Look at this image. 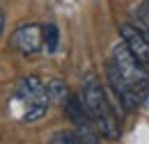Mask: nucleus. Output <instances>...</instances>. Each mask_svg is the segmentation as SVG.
<instances>
[{
  "mask_svg": "<svg viewBox=\"0 0 149 144\" xmlns=\"http://www.w3.org/2000/svg\"><path fill=\"white\" fill-rule=\"evenodd\" d=\"M46 105H48V103H32V105H28V112H25V121H37L39 117L46 112Z\"/></svg>",
  "mask_w": 149,
  "mask_h": 144,
  "instance_id": "9d476101",
  "label": "nucleus"
},
{
  "mask_svg": "<svg viewBox=\"0 0 149 144\" xmlns=\"http://www.w3.org/2000/svg\"><path fill=\"white\" fill-rule=\"evenodd\" d=\"M44 44H46V51L48 53H55L57 51V44H60V30H57V25L48 23L44 28Z\"/></svg>",
  "mask_w": 149,
  "mask_h": 144,
  "instance_id": "0eeeda50",
  "label": "nucleus"
},
{
  "mask_svg": "<svg viewBox=\"0 0 149 144\" xmlns=\"http://www.w3.org/2000/svg\"><path fill=\"white\" fill-rule=\"evenodd\" d=\"M135 21L149 28V0H147V2H142V5L135 9Z\"/></svg>",
  "mask_w": 149,
  "mask_h": 144,
  "instance_id": "9b49d317",
  "label": "nucleus"
},
{
  "mask_svg": "<svg viewBox=\"0 0 149 144\" xmlns=\"http://www.w3.org/2000/svg\"><path fill=\"white\" fill-rule=\"evenodd\" d=\"M5 32V14H2V9H0V35Z\"/></svg>",
  "mask_w": 149,
  "mask_h": 144,
  "instance_id": "f8f14e48",
  "label": "nucleus"
},
{
  "mask_svg": "<svg viewBox=\"0 0 149 144\" xmlns=\"http://www.w3.org/2000/svg\"><path fill=\"white\" fill-rule=\"evenodd\" d=\"M41 46H46L44 44V28L37 23H25V25L16 28V32L12 35V48H16L23 55L37 53V51H41Z\"/></svg>",
  "mask_w": 149,
  "mask_h": 144,
  "instance_id": "20e7f679",
  "label": "nucleus"
},
{
  "mask_svg": "<svg viewBox=\"0 0 149 144\" xmlns=\"http://www.w3.org/2000/svg\"><path fill=\"white\" fill-rule=\"evenodd\" d=\"M51 142H55V144H78V142H85L83 140V135L80 133H55L53 137H51Z\"/></svg>",
  "mask_w": 149,
  "mask_h": 144,
  "instance_id": "1a4fd4ad",
  "label": "nucleus"
},
{
  "mask_svg": "<svg viewBox=\"0 0 149 144\" xmlns=\"http://www.w3.org/2000/svg\"><path fill=\"white\" fill-rule=\"evenodd\" d=\"M64 108L69 112L71 121L76 124L78 133L83 135V140H85V142H96V128H94L96 121L92 119V114H90V110L85 105V101L78 98V96H74V94H69L67 101H64Z\"/></svg>",
  "mask_w": 149,
  "mask_h": 144,
  "instance_id": "7ed1b4c3",
  "label": "nucleus"
},
{
  "mask_svg": "<svg viewBox=\"0 0 149 144\" xmlns=\"http://www.w3.org/2000/svg\"><path fill=\"white\" fill-rule=\"evenodd\" d=\"M83 101H85V105L90 110L92 119L96 121V126L101 128V133L108 135V137H119V121H117V117H115V112H112L101 85L96 80H92V78L87 80V85L83 89Z\"/></svg>",
  "mask_w": 149,
  "mask_h": 144,
  "instance_id": "f03ea898",
  "label": "nucleus"
},
{
  "mask_svg": "<svg viewBox=\"0 0 149 144\" xmlns=\"http://www.w3.org/2000/svg\"><path fill=\"white\" fill-rule=\"evenodd\" d=\"M16 94H19V98L28 101V105H32V103H48V98H51L48 85H44V82H41L39 78H35V75L23 78Z\"/></svg>",
  "mask_w": 149,
  "mask_h": 144,
  "instance_id": "423d86ee",
  "label": "nucleus"
},
{
  "mask_svg": "<svg viewBox=\"0 0 149 144\" xmlns=\"http://www.w3.org/2000/svg\"><path fill=\"white\" fill-rule=\"evenodd\" d=\"M108 75H115L117 80H122L131 89L135 103H145L149 94V71L147 64H142L135 55L126 48V44H117L112 48V60L108 64Z\"/></svg>",
  "mask_w": 149,
  "mask_h": 144,
  "instance_id": "f257e3e1",
  "label": "nucleus"
},
{
  "mask_svg": "<svg viewBox=\"0 0 149 144\" xmlns=\"http://www.w3.org/2000/svg\"><path fill=\"white\" fill-rule=\"evenodd\" d=\"M119 35H122V41L126 44V48H129L142 64L149 66V39L142 35V30H140L138 25H133V23H124V25L119 28Z\"/></svg>",
  "mask_w": 149,
  "mask_h": 144,
  "instance_id": "39448f33",
  "label": "nucleus"
},
{
  "mask_svg": "<svg viewBox=\"0 0 149 144\" xmlns=\"http://www.w3.org/2000/svg\"><path fill=\"white\" fill-rule=\"evenodd\" d=\"M46 85H48V94H51L53 101H60V103L67 101L69 89H67V85H64L62 80H51V82H46Z\"/></svg>",
  "mask_w": 149,
  "mask_h": 144,
  "instance_id": "6e6552de",
  "label": "nucleus"
}]
</instances>
